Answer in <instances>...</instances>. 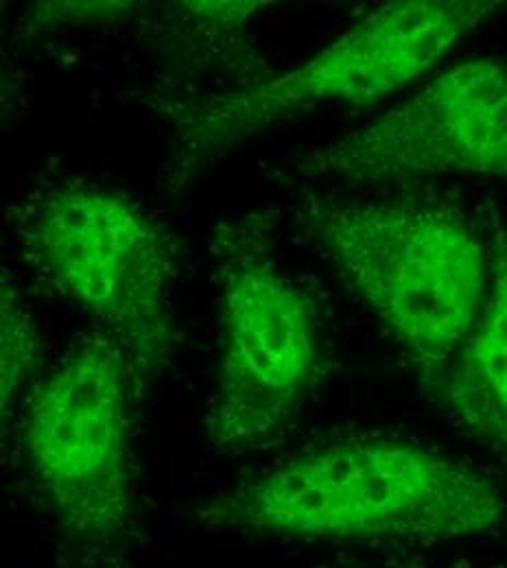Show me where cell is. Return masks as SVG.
Wrapping results in <instances>:
<instances>
[{
	"label": "cell",
	"instance_id": "7",
	"mask_svg": "<svg viewBox=\"0 0 507 568\" xmlns=\"http://www.w3.org/2000/svg\"><path fill=\"white\" fill-rule=\"evenodd\" d=\"M295 169L355 184L420 175L507 178V67L466 60L362 130L297 158Z\"/></svg>",
	"mask_w": 507,
	"mask_h": 568
},
{
	"label": "cell",
	"instance_id": "8",
	"mask_svg": "<svg viewBox=\"0 0 507 568\" xmlns=\"http://www.w3.org/2000/svg\"><path fill=\"white\" fill-rule=\"evenodd\" d=\"M493 256L484 308L437 394L455 423L507 459V245Z\"/></svg>",
	"mask_w": 507,
	"mask_h": 568
},
{
	"label": "cell",
	"instance_id": "1",
	"mask_svg": "<svg viewBox=\"0 0 507 568\" xmlns=\"http://www.w3.org/2000/svg\"><path fill=\"white\" fill-rule=\"evenodd\" d=\"M197 516L254 538L435 545L497 531L507 497L488 475L434 448L348 437L291 455Z\"/></svg>",
	"mask_w": 507,
	"mask_h": 568
},
{
	"label": "cell",
	"instance_id": "5",
	"mask_svg": "<svg viewBox=\"0 0 507 568\" xmlns=\"http://www.w3.org/2000/svg\"><path fill=\"white\" fill-rule=\"evenodd\" d=\"M27 245L49 278L112 337L136 374L171 356V254L139 206L92 186L51 191L27 223Z\"/></svg>",
	"mask_w": 507,
	"mask_h": 568
},
{
	"label": "cell",
	"instance_id": "2",
	"mask_svg": "<svg viewBox=\"0 0 507 568\" xmlns=\"http://www.w3.org/2000/svg\"><path fill=\"white\" fill-rule=\"evenodd\" d=\"M302 221L437 394L490 288L493 258L473 225L416 202L315 200Z\"/></svg>",
	"mask_w": 507,
	"mask_h": 568
},
{
	"label": "cell",
	"instance_id": "6",
	"mask_svg": "<svg viewBox=\"0 0 507 568\" xmlns=\"http://www.w3.org/2000/svg\"><path fill=\"white\" fill-rule=\"evenodd\" d=\"M320 372L315 297L256 256H234L221 281V355L206 435L221 455L281 439Z\"/></svg>",
	"mask_w": 507,
	"mask_h": 568
},
{
	"label": "cell",
	"instance_id": "9",
	"mask_svg": "<svg viewBox=\"0 0 507 568\" xmlns=\"http://www.w3.org/2000/svg\"><path fill=\"white\" fill-rule=\"evenodd\" d=\"M40 337L18 291L2 281L0 288V403L7 418L38 365Z\"/></svg>",
	"mask_w": 507,
	"mask_h": 568
},
{
	"label": "cell",
	"instance_id": "3",
	"mask_svg": "<svg viewBox=\"0 0 507 568\" xmlns=\"http://www.w3.org/2000/svg\"><path fill=\"white\" fill-rule=\"evenodd\" d=\"M495 0H396L363 16L304 64L186 103L175 114L171 186H184L232 149L322 105H372L400 92L490 18Z\"/></svg>",
	"mask_w": 507,
	"mask_h": 568
},
{
	"label": "cell",
	"instance_id": "4",
	"mask_svg": "<svg viewBox=\"0 0 507 568\" xmlns=\"http://www.w3.org/2000/svg\"><path fill=\"white\" fill-rule=\"evenodd\" d=\"M134 367L101 331L79 337L24 414L29 473L74 536L112 545L132 529L130 394Z\"/></svg>",
	"mask_w": 507,
	"mask_h": 568
}]
</instances>
